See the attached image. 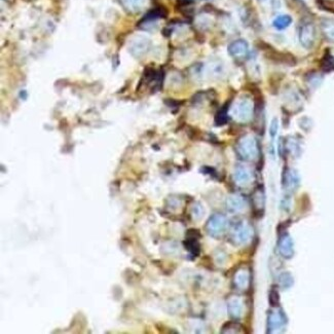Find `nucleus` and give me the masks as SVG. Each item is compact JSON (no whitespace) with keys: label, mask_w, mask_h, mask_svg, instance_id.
Segmentation results:
<instances>
[{"label":"nucleus","mask_w":334,"mask_h":334,"mask_svg":"<svg viewBox=\"0 0 334 334\" xmlns=\"http://www.w3.org/2000/svg\"><path fill=\"white\" fill-rule=\"evenodd\" d=\"M321 28L325 37L334 42V20L332 19H323L321 22Z\"/></svg>","instance_id":"obj_14"},{"label":"nucleus","mask_w":334,"mask_h":334,"mask_svg":"<svg viewBox=\"0 0 334 334\" xmlns=\"http://www.w3.org/2000/svg\"><path fill=\"white\" fill-rule=\"evenodd\" d=\"M279 301H280V297H279V294L277 291H274V290H272V291L269 293V302L272 307H277L278 304H279Z\"/></svg>","instance_id":"obj_20"},{"label":"nucleus","mask_w":334,"mask_h":334,"mask_svg":"<svg viewBox=\"0 0 334 334\" xmlns=\"http://www.w3.org/2000/svg\"><path fill=\"white\" fill-rule=\"evenodd\" d=\"M202 214H204V210H202L201 206H200V205L194 206V208H193V215H194L195 218H197V219L201 218Z\"/></svg>","instance_id":"obj_22"},{"label":"nucleus","mask_w":334,"mask_h":334,"mask_svg":"<svg viewBox=\"0 0 334 334\" xmlns=\"http://www.w3.org/2000/svg\"><path fill=\"white\" fill-rule=\"evenodd\" d=\"M322 69L325 72H331L334 70V58L331 55L328 54L322 60Z\"/></svg>","instance_id":"obj_17"},{"label":"nucleus","mask_w":334,"mask_h":334,"mask_svg":"<svg viewBox=\"0 0 334 334\" xmlns=\"http://www.w3.org/2000/svg\"><path fill=\"white\" fill-rule=\"evenodd\" d=\"M237 150L240 156L247 161H253L259 154L257 141L252 136L242 138L237 145Z\"/></svg>","instance_id":"obj_2"},{"label":"nucleus","mask_w":334,"mask_h":334,"mask_svg":"<svg viewBox=\"0 0 334 334\" xmlns=\"http://www.w3.org/2000/svg\"><path fill=\"white\" fill-rule=\"evenodd\" d=\"M119 1L128 12L136 13L145 7L147 0H119Z\"/></svg>","instance_id":"obj_9"},{"label":"nucleus","mask_w":334,"mask_h":334,"mask_svg":"<svg viewBox=\"0 0 334 334\" xmlns=\"http://www.w3.org/2000/svg\"><path fill=\"white\" fill-rule=\"evenodd\" d=\"M234 178L237 184L241 186L248 185L252 182L253 180V174L249 168H247L245 166H239L237 167L235 174H234Z\"/></svg>","instance_id":"obj_7"},{"label":"nucleus","mask_w":334,"mask_h":334,"mask_svg":"<svg viewBox=\"0 0 334 334\" xmlns=\"http://www.w3.org/2000/svg\"><path fill=\"white\" fill-rule=\"evenodd\" d=\"M228 226V221L223 215L216 214L213 215L207 225V229L209 234L213 237H219L226 230Z\"/></svg>","instance_id":"obj_5"},{"label":"nucleus","mask_w":334,"mask_h":334,"mask_svg":"<svg viewBox=\"0 0 334 334\" xmlns=\"http://www.w3.org/2000/svg\"><path fill=\"white\" fill-rule=\"evenodd\" d=\"M326 1H334V0H326Z\"/></svg>","instance_id":"obj_23"},{"label":"nucleus","mask_w":334,"mask_h":334,"mask_svg":"<svg viewBox=\"0 0 334 334\" xmlns=\"http://www.w3.org/2000/svg\"><path fill=\"white\" fill-rule=\"evenodd\" d=\"M227 121V114L224 110L219 111V113L216 116V124L217 125H224Z\"/></svg>","instance_id":"obj_21"},{"label":"nucleus","mask_w":334,"mask_h":334,"mask_svg":"<svg viewBox=\"0 0 334 334\" xmlns=\"http://www.w3.org/2000/svg\"><path fill=\"white\" fill-rule=\"evenodd\" d=\"M279 248H280V252L281 254L286 257L289 258L293 255L294 249H293V242L290 237H283L280 241V245H279Z\"/></svg>","instance_id":"obj_10"},{"label":"nucleus","mask_w":334,"mask_h":334,"mask_svg":"<svg viewBox=\"0 0 334 334\" xmlns=\"http://www.w3.org/2000/svg\"><path fill=\"white\" fill-rule=\"evenodd\" d=\"M227 52L230 57L236 58V59H240V58H244L249 53V45L248 42L244 39H238L232 41L228 46Z\"/></svg>","instance_id":"obj_6"},{"label":"nucleus","mask_w":334,"mask_h":334,"mask_svg":"<svg viewBox=\"0 0 334 334\" xmlns=\"http://www.w3.org/2000/svg\"><path fill=\"white\" fill-rule=\"evenodd\" d=\"M278 130H279V123L277 119H273L270 123V127H269V135L271 137V139H274V137L277 136L278 133Z\"/></svg>","instance_id":"obj_19"},{"label":"nucleus","mask_w":334,"mask_h":334,"mask_svg":"<svg viewBox=\"0 0 334 334\" xmlns=\"http://www.w3.org/2000/svg\"><path fill=\"white\" fill-rule=\"evenodd\" d=\"M298 37L303 48L306 49L313 48L316 40V28L314 24L311 22L303 23L299 28Z\"/></svg>","instance_id":"obj_4"},{"label":"nucleus","mask_w":334,"mask_h":334,"mask_svg":"<svg viewBox=\"0 0 334 334\" xmlns=\"http://www.w3.org/2000/svg\"><path fill=\"white\" fill-rule=\"evenodd\" d=\"M254 112V105L252 100L248 97H241L239 98L235 104L232 105L230 113L237 122L240 123H247L249 122Z\"/></svg>","instance_id":"obj_1"},{"label":"nucleus","mask_w":334,"mask_h":334,"mask_svg":"<svg viewBox=\"0 0 334 334\" xmlns=\"http://www.w3.org/2000/svg\"><path fill=\"white\" fill-rule=\"evenodd\" d=\"M185 245L187 246L186 248L190 250L192 253L194 254H198L200 252V248H199V244L196 240H193V239H190V240H187V242L185 243Z\"/></svg>","instance_id":"obj_18"},{"label":"nucleus","mask_w":334,"mask_h":334,"mask_svg":"<svg viewBox=\"0 0 334 334\" xmlns=\"http://www.w3.org/2000/svg\"><path fill=\"white\" fill-rule=\"evenodd\" d=\"M292 23V19L288 14H281V16H278L272 22L273 27L277 29V30H284V29L288 28Z\"/></svg>","instance_id":"obj_15"},{"label":"nucleus","mask_w":334,"mask_h":334,"mask_svg":"<svg viewBox=\"0 0 334 334\" xmlns=\"http://www.w3.org/2000/svg\"><path fill=\"white\" fill-rule=\"evenodd\" d=\"M226 205H227L228 209H230L232 211H236V212H240V211L244 210V208L246 206L244 199L240 196H235V195L227 198Z\"/></svg>","instance_id":"obj_12"},{"label":"nucleus","mask_w":334,"mask_h":334,"mask_svg":"<svg viewBox=\"0 0 334 334\" xmlns=\"http://www.w3.org/2000/svg\"><path fill=\"white\" fill-rule=\"evenodd\" d=\"M285 324V319L281 313H272L269 316L268 326L271 330H278Z\"/></svg>","instance_id":"obj_16"},{"label":"nucleus","mask_w":334,"mask_h":334,"mask_svg":"<svg viewBox=\"0 0 334 334\" xmlns=\"http://www.w3.org/2000/svg\"><path fill=\"white\" fill-rule=\"evenodd\" d=\"M151 48V40L146 37L138 35L131 40L129 45V52L135 58H141L146 55Z\"/></svg>","instance_id":"obj_3"},{"label":"nucleus","mask_w":334,"mask_h":334,"mask_svg":"<svg viewBox=\"0 0 334 334\" xmlns=\"http://www.w3.org/2000/svg\"><path fill=\"white\" fill-rule=\"evenodd\" d=\"M228 311L232 317L240 318L243 315V311H244V306H243L242 300L238 297L230 298V300L228 301Z\"/></svg>","instance_id":"obj_11"},{"label":"nucleus","mask_w":334,"mask_h":334,"mask_svg":"<svg viewBox=\"0 0 334 334\" xmlns=\"http://www.w3.org/2000/svg\"><path fill=\"white\" fill-rule=\"evenodd\" d=\"M250 273L247 269H241L237 272L235 277V284L240 289H246L249 286Z\"/></svg>","instance_id":"obj_13"},{"label":"nucleus","mask_w":334,"mask_h":334,"mask_svg":"<svg viewBox=\"0 0 334 334\" xmlns=\"http://www.w3.org/2000/svg\"><path fill=\"white\" fill-rule=\"evenodd\" d=\"M252 236H253L252 227L247 223L239 225L235 231V240L238 244H245L247 242H249Z\"/></svg>","instance_id":"obj_8"}]
</instances>
